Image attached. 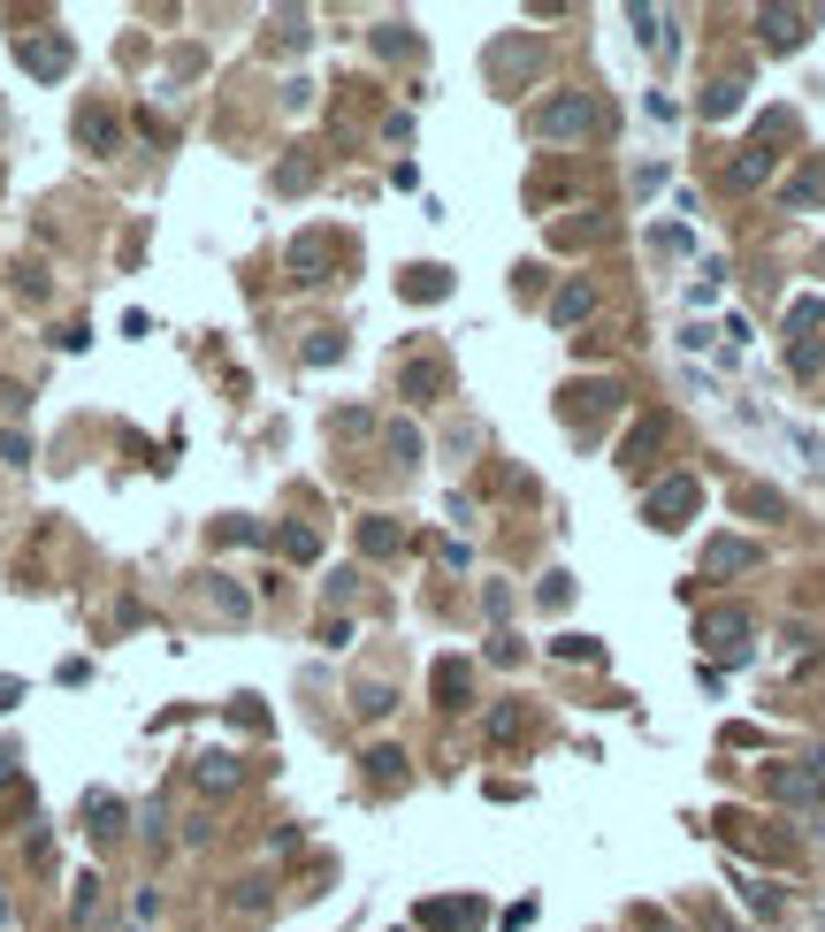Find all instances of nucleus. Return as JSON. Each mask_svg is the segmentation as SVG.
<instances>
[{"mask_svg": "<svg viewBox=\"0 0 825 932\" xmlns=\"http://www.w3.org/2000/svg\"><path fill=\"white\" fill-rule=\"evenodd\" d=\"M359 550H367V558H398V550H406V528H398V520H359Z\"/></svg>", "mask_w": 825, "mask_h": 932, "instance_id": "a211bd4d", "label": "nucleus"}, {"mask_svg": "<svg viewBox=\"0 0 825 932\" xmlns=\"http://www.w3.org/2000/svg\"><path fill=\"white\" fill-rule=\"evenodd\" d=\"M275 543H283L291 558H314V550H322V543H314V528H283V535H275Z\"/></svg>", "mask_w": 825, "mask_h": 932, "instance_id": "c85d7f7f", "label": "nucleus"}, {"mask_svg": "<svg viewBox=\"0 0 825 932\" xmlns=\"http://www.w3.org/2000/svg\"><path fill=\"white\" fill-rule=\"evenodd\" d=\"M467 918H475V902H428V910H420V925H428V932H459Z\"/></svg>", "mask_w": 825, "mask_h": 932, "instance_id": "4be33fe9", "label": "nucleus"}, {"mask_svg": "<svg viewBox=\"0 0 825 932\" xmlns=\"http://www.w3.org/2000/svg\"><path fill=\"white\" fill-rule=\"evenodd\" d=\"M711 932H734V925H719V918H711Z\"/></svg>", "mask_w": 825, "mask_h": 932, "instance_id": "473e14b6", "label": "nucleus"}, {"mask_svg": "<svg viewBox=\"0 0 825 932\" xmlns=\"http://www.w3.org/2000/svg\"><path fill=\"white\" fill-rule=\"evenodd\" d=\"M337 352H344V344H337V336H329V330H322V336H314V344H306V359H314V367H329Z\"/></svg>", "mask_w": 825, "mask_h": 932, "instance_id": "7c9ffc66", "label": "nucleus"}, {"mask_svg": "<svg viewBox=\"0 0 825 932\" xmlns=\"http://www.w3.org/2000/svg\"><path fill=\"white\" fill-rule=\"evenodd\" d=\"M352 711H359V719H390V711H398V696H390V688H383V680H367V688H359V703H352Z\"/></svg>", "mask_w": 825, "mask_h": 932, "instance_id": "a878e982", "label": "nucleus"}, {"mask_svg": "<svg viewBox=\"0 0 825 932\" xmlns=\"http://www.w3.org/2000/svg\"><path fill=\"white\" fill-rule=\"evenodd\" d=\"M650 932H673V925H665V918H658V925H650Z\"/></svg>", "mask_w": 825, "mask_h": 932, "instance_id": "2f4dec72", "label": "nucleus"}, {"mask_svg": "<svg viewBox=\"0 0 825 932\" xmlns=\"http://www.w3.org/2000/svg\"><path fill=\"white\" fill-rule=\"evenodd\" d=\"M695 505H703V489H695L688 474H673V482H658V489H650V505H642V513H650V528H688V520H695Z\"/></svg>", "mask_w": 825, "mask_h": 932, "instance_id": "20e7f679", "label": "nucleus"}, {"mask_svg": "<svg viewBox=\"0 0 825 932\" xmlns=\"http://www.w3.org/2000/svg\"><path fill=\"white\" fill-rule=\"evenodd\" d=\"M811 23H818V8H756V31H764V47H803L811 39Z\"/></svg>", "mask_w": 825, "mask_h": 932, "instance_id": "0eeeda50", "label": "nucleus"}, {"mask_svg": "<svg viewBox=\"0 0 825 932\" xmlns=\"http://www.w3.org/2000/svg\"><path fill=\"white\" fill-rule=\"evenodd\" d=\"M92 910H100V879L84 871V879H77V894H69V918H77V925H92Z\"/></svg>", "mask_w": 825, "mask_h": 932, "instance_id": "bb28decb", "label": "nucleus"}, {"mask_svg": "<svg viewBox=\"0 0 825 932\" xmlns=\"http://www.w3.org/2000/svg\"><path fill=\"white\" fill-rule=\"evenodd\" d=\"M589 314H597V283H589V275L558 283V298H550V322H558V330H573V322H589Z\"/></svg>", "mask_w": 825, "mask_h": 932, "instance_id": "1a4fd4ad", "label": "nucleus"}, {"mask_svg": "<svg viewBox=\"0 0 825 932\" xmlns=\"http://www.w3.org/2000/svg\"><path fill=\"white\" fill-rule=\"evenodd\" d=\"M428 688H436V703H444V711H467V688H475V672H467V658H444Z\"/></svg>", "mask_w": 825, "mask_h": 932, "instance_id": "f8f14e48", "label": "nucleus"}, {"mask_svg": "<svg viewBox=\"0 0 825 932\" xmlns=\"http://www.w3.org/2000/svg\"><path fill=\"white\" fill-rule=\"evenodd\" d=\"M734 108H742V84H734V77H719V84L703 92V115L719 123V115H734Z\"/></svg>", "mask_w": 825, "mask_h": 932, "instance_id": "393cba45", "label": "nucleus"}, {"mask_svg": "<svg viewBox=\"0 0 825 932\" xmlns=\"http://www.w3.org/2000/svg\"><path fill=\"white\" fill-rule=\"evenodd\" d=\"M383 452H390L398 466H412L420 459V428H412V421H390V428H383Z\"/></svg>", "mask_w": 825, "mask_h": 932, "instance_id": "412c9836", "label": "nucleus"}, {"mask_svg": "<svg viewBox=\"0 0 825 932\" xmlns=\"http://www.w3.org/2000/svg\"><path fill=\"white\" fill-rule=\"evenodd\" d=\"M16 54H23L31 77H62V69H69V39H23Z\"/></svg>", "mask_w": 825, "mask_h": 932, "instance_id": "4468645a", "label": "nucleus"}, {"mask_svg": "<svg viewBox=\"0 0 825 932\" xmlns=\"http://www.w3.org/2000/svg\"><path fill=\"white\" fill-rule=\"evenodd\" d=\"M406 298H420V306H436V298H451V267H406Z\"/></svg>", "mask_w": 825, "mask_h": 932, "instance_id": "dca6fc26", "label": "nucleus"}, {"mask_svg": "<svg viewBox=\"0 0 825 932\" xmlns=\"http://www.w3.org/2000/svg\"><path fill=\"white\" fill-rule=\"evenodd\" d=\"M597 123H604L597 92H550L543 108L528 115V131L550 138V145H581V138H597Z\"/></svg>", "mask_w": 825, "mask_h": 932, "instance_id": "f257e3e1", "label": "nucleus"}, {"mask_svg": "<svg viewBox=\"0 0 825 932\" xmlns=\"http://www.w3.org/2000/svg\"><path fill=\"white\" fill-rule=\"evenodd\" d=\"M756 558H764V550H756V543H742V535H719V543L703 550V566H711V574H750Z\"/></svg>", "mask_w": 825, "mask_h": 932, "instance_id": "9b49d317", "label": "nucleus"}, {"mask_svg": "<svg viewBox=\"0 0 825 932\" xmlns=\"http://www.w3.org/2000/svg\"><path fill=\"white\" fill-rule=\"evenodd\" d=\"M77 138L108 153V145H115V115H108V108H84V115H77Z\"/></svg>", "mask_w": 825, "mask_h": 932, "instance_id": "5701e85b", "label": "nucleus"}, {"mask_svg": "<svg viewBox=\"0 0 825 932\" xmlns=\"http://www.w3.org/2000/svg\"><path fill=\"white\" fill-rule=\"evenodd\" d=\"M734 513H750V520H787V497L764 489V482H734Z\"/></svg>", "mask_w": 825, "mask_h": 932, "instance_id": "ddd939ff", "label": "nucleus"}, {"mask_svg": "<svg viewBox=\"0 0 825 932\" xmlns=\"http://www.w3.org/2000/svg\"><path fill=\"white\" fill-rule=\"evenodd\" d=\"M750 910H764V918H780V910H787V894H780V887H764V879H750Z\"/></svg>", "mask_w": 825, "mask_h": 932, "instance_id": "cd10ccee", "label": "nucleus"}, {"mask_svg": "<svg viewBox=\"0 0 825 932\" xmlns=\"http://www.w3.org/2000/svg\"><path fill=\"white\" fill-rule=\"evenodd\" d=\"M764 788H772V802H825V749L764 764Z\"/></svg>", "mask_w": 825, "mask_h": 932, "instance_id": "7ed1b4c3", "label": "nucleus"}, {"mask_svg": "<svg viewBox=\"0 0 825 932\" xmlns=\"http://www.w3.org/2000/svg\"><path fill=\"white\" fill-rule=\"evenodd\" d=\"M780 131H787V123L772 115V123H764V131H756L742 153H734V169H726V184H734V192H750V184H764V176H772V138H780Z\"/></svg>", "mask_w": 825, "mask_h": 932, "instance_id": "423d86ee", "label": "nucleus"}, {"mask_svg": "<svg viewBox=\"0 0 825 932\" xmlns=\"http://www.w3.org/2000/svg\"><path fill=\"white\" fill-rule=\"evenodd\" d=\"M780 200H787V206H825V161H803V169L787 176Z\"/></svg>", "mask_w": 825, "mask_h": 932, "instance_id": "2eb2a0df", "label": "nucleus"}, {"mask_svg": "<svg viewBox=\"0 0 825 932\" xmlns=\"http://www.w3.org/2000/svg\"><path fill=\"white\" fill-rule=\"evenodd\" d=\"M398 391H406L412 405H436L444 391H451V367L436 359V352H420V359H406V375H398Z\"/></svg>", "mask_w": 825, "mask_h": 932, "instance_id": "6e6552de", "label": "nucleus"}, {"mask_svg": "<svg viewBox=\"0 0 825 932\" xmlns=\"http://www.w3.org/2000/svg\"><path fill=\"white\" fill-rule=\"evenodd\" d=\"M337 237L329 230H306V237H291V253H283V267L298 275V283H329V267H337Z\"/></svg>", "mask_w": 825, "mask_h": 932, "instance_id": "39448f33", "label": "nucleus"}, {"mask_svg": "<svg viewBox=\"0 0 825 932\" xmlns=\"http://www.w3.org/2000/svg\"><path fill=\"white\" fill-rule=\"evenodd\" d=\"M192 780H200V796H230V788H237V757H222V749H206V757H200V772H192Z\"/></svg>", "mask_w": 825, "mask_h": 932, "instance_id": "f3484780", "label": "nucleus"}, {"mask_svg": "<svg viewBox=\"0 0 825 932\" xmlns=\"http://www.w3.org/2000/svg\"><path fill=\"white\" fill-rule=\"evenodd\" d=\"M275 902V879H261V871H253V879H237V887H230V910H237V918H261V910H268Z\"/></svg>", "mask_w": 825, "mask_h": 932, "instance_id": "aec40b11", "label": "nucleus"}, {"mask_svg": "<svg viewBox=\"0 0 825 932\" xmlns=\"http://www.w3.org/2000/svg\"><path fill=\"white\" fill-rule=\"evenodd\" d=\"M787 367L818 375L825 367V298H795L787 306Z\"/></svg>", "mask_w": 825, "mask_h": 932, "instance_id": "f03ea898", "label": "nucleus"}, {"mask_svg": "<svg viewBox=\"0 0 825 932\" xmlns=\"http://www.w3.org/2000/svg\"><path fill=\"white\" fill-rule=\"evenodd\" d=\"M84 818H92V833H100V841H108V833H123V802H115V796H92V802H84Z\"/></svg>", "mask_w": 825, "mask_h": 932, "instance_id": "b1692460", "label": "nucleus"}, {"mask_svg": "<svg viewBox=\"0 0 825 932\" xmlns=\"http://www.w3.org/2000/svg\"><path fill=\"white\" fill-rule=\"evenodd\" d=\"M108 932H131V925H108Z\"/></svg>", "mask_w": 825, "mask_h": 932, "instance_id": "72a5a7b5", "label": "nucleus"}, {"mask_svg": "<svg viewBox=\"0 0 825 932\" xmlns=\"http://www.w3.org/2000/svg\"><path fill=\"white\" fill-rule=\"evenodd\" d=\"M703 642H711L719 658L750 650V611H734V604H726V611H711V619H703Z\"/></svg>", "mask_w": 825, "mask_h": 932, "instance_id": "9d476101", "label": "nucleus"}, {"mask_svg": "<svg viewBox=\"0 0 825 932\" xmlns=\"http://www.w3.org/2000/svg\"><path fill=\"white\" fill-rule=\"evenodd\" d=\"M481 733H489L497 749H512V741L528 733V711H520V703H489V719H481Z\"/></svg>", "mask_w": 825, "mask_h": 932, "instance_id": "6ab92c4d", "label": "nucleus"}, {"mask_svg": "<svg viewBox=\"0 0 825 932\" xmlns=\"http://www.w3.org/2000/svg\"><path fill=\"white\" fill-rule=\"evenodd\" d=\"M375 47H383V54H406V47H412L406 23H383V31H375Z\"/></svg>", "mask_w": 825, "mask_h": 932, "instance_id": "c756f323", "label": "nucleus"}]
</instances>
